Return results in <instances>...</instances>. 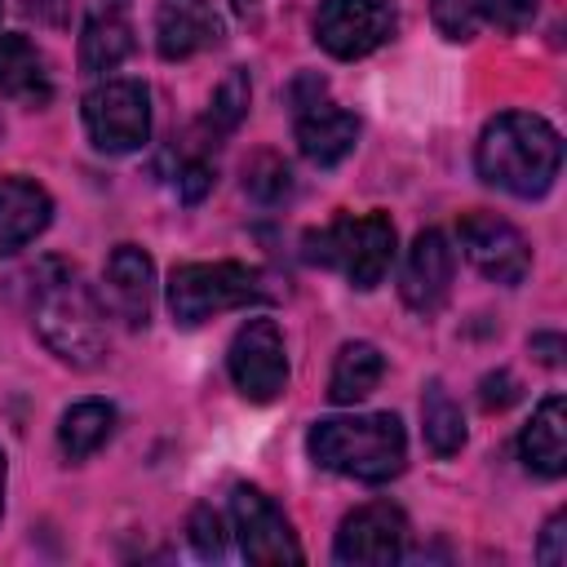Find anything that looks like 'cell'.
Masks as SVG:
<instances>
[{
    "mask_svg": "<svg viewBox=\"0 0 567 567\" xmlns=\"http://www.w3.org/2000/svg\"><path fill=\"white\" fill-rule=\"evenodd\" d=\"M474 168L487 186L514 199H540L563 168V137L532 111H505L478 133Z\"/></svg>",
    "mask_w": 567,
    "mask_h": 567,
    "instance_id": "1",
    "label": "cell"
},
{
    "mask_svg": "<svg viewBox=\"0 0 567 567\" xmlns=\"http://www.w3.org/2000/svg\"><path fill=\"white\" fill-rule=\"evenodd\" d=\"M31 319L40 341L75 368H93L106 350V315L84 275L66 261H44L35 275V297H31Z\"/></svg>",
    "mask_w": 567,
    "mask_h": 567,
    "instance_id": "2",
    "label": "cell"
},
{
    "mask_svg": "<svg viewBox=\"0 0 567 567\" xmlns=\"http://www.w3.org/2000/svg\"><path fill=\"white\" fill-rule=\"evenodd\" d=\"M306 447H310L315 465H323L341 478H359V483H390L408 465V434L394 412L315 421Z\"/></svg>",
    "mask_w": 567,
    "mask_h": 567,
    "instance_id": "3",
    "label": "cell"
},
{
    "mask_svg": "<svg viewBox=\"0 0 567 567\" xmlns=\"http://www.w3.org/2000/svg\"><path fill=\"white\" fill-rule=\"evenodd\" d=\"M306 261L341 270L359 292L377 288L394 261V221L385 213H363V217H337L323 230L306 235Z\"/></svg>",
    "mask_w": 567,
    "mask_h": 567,
    "instance_id": "4",
    "label": "cell"
},
{
    "mask_svg": "<svg viewBox=\"0 0 567 567\" xmlns=\"http://www.w3.org/2000/svg\"><path fill=\"white\" fill-rule=\"evenodd\" d=\"M266 297L270 292L261 270L244 261H186L168 279V310L182 328H199L213 315H226Z\"/></svg>",
    "mask_w": 567,
    "mask_h": 567,
    "instance_id": "5",
    "label": "cell"
},
{
    "mask_svg": "<svg viewBox=\"0 0 567 567\" xmlns=\"http://www.w3.org/2000/svg\"><path fill=\"white\" fill-rule=\"evenodd\" d=\"M89 142L106 155H128L151 137V93L142 80H106L84 97Z\"/></svg>",
    "mask_w": 567,
    "mask_h": 567,
    "instance_id": "6",
    "label": "cell"
},
{
    "mask_svg": "<svg viewBox=\"0 0 567 567\" xmlns=\"http://www.w3.org/2000/svg\"><path fill=\"white\" fill-rule=\"evenodd\" d=\"M226 368L235 390L248 403H275L288 385V354H284V337L270 319H248L226 350Z\"/></svg>",
    "mask_w": 567,
    "mask_h": 567,
    "instance_id": "7",
    "label": "cell"
},
{
    "mask_svg": "<svg viewBox=\"0 0 567 567\" xmlns=\"http://www.w3.org/2000/svg\"><path fill=\"white\" fill-rule=\"evenodd\" d=\"M394 31V9L385 0H323L315 13V40L323 53L354 62L381 49Z\"/></svg>",
    "mask_w": 567,
    "mask_h": 567,
    "instance_id": "8",
    "label": "cell"
},
{
    "mask_svg": "<svg viewBox=\"0 0 567 567\" xmlns=\"http://www.w3.org/2000/svg\"><path fill=\"white\" fill-rule=\"evenodd\" d=\"M456 230H461V248H465L470 266L483 279L505 284V288H514V284L527 279L532 248H527V239H523V230L514 221H505L496 213H465Z\"/></svg>",
    "mask_w": 567,
    "mask_h": 567,
    "instance_id": "9",
    "label": "cell"
},
{
    "mask_svg": "<svg viewBox=\"0 0 567 567\" xmlns=\"http://www.w3.org/2000/svg\"><path fill=\"white\" fill-rule=\"evenodd\" d=\"M403 540H408L403 509L390 505V501H372V505H359L354 514L341 518L337 540H332V554H337V563L385 567V563H399Z\"/></svg>",
    "mask_w": 567,
    "mask_h": 567,
    "instance_id": "10",
    "label": "cell"
},
{
    "mask_svg": "<svg viewBox=\"0 0 567 567\" xmlns=\"http://www.w3.org/2000/svg\"><path fill=\"white\" fill-rule=\"evenodd\" d=\"M230 523L239 536V549L248 563H301V545L279 514V505L257 487H235L230 496Z\"/></svg>",
    "mask_w": 567,
    "mask_h": 567,
    "instance_id": "11",
    "label": "cell"
},
{
    "mask_svg": "<svg viewBox=\"0 0 567 567\" xmlns=\"http://www.w3.org/2000/svg\"><path fill=\"white\" fill-rule=\"evenodd\" d=\"M452 275H456V252L447 244L443 230H421L403 257V275H399V292L403 306L416 315H434L447 292H452Z\"/></svg>",
    "mask_w": 567,
    "mask_h": 567,
    "instance_id": "12",
    "label": "cell"
},
{
    "mask_svg": "<svg viewBox=\"0 0 567 567\" xmlns=\"http://www.w3.org/2000/svg\"><path fill=\"white\" fill-rule=\"evenodd\" d=\"M128 4L133 0H89L84 22H80V71L84 75L115 71L133 53Z\"/></svg>",
    "mask_w": 567,
    "mask_h": 567,
    "instance_id": "13",
    "label": "cell"
},
{
    "mask_svg": "<svg viewBox=\"0 0 567 567\" xmlns=\"http://www.w3.org/2000/svg\"><path fill=\"white\" fill-rule=\"evenodd\" d=\"M106 301L111 310L128 323L142 328L151 319V301H155V261L137 248V244H120L106 257Z\"/></svg>",
    "mask_w": 567,
    "mask_h": 567,
    "instance_id": "14",
    "label": "cell"
},
{
    "mask_svg": "<svg viewBox=\"0 0 567 567\" xmlns=\"http://www.w3.org/2000/svg\"><path fill=\"white\" fill-rule=\"evenodd\" d=\"M292 115H297V146L315 168L341 164L359 142V120L350 111L323 102V97L301 106V111H292Z\"/></svg>",
    "mask_w": 567,
    "mask_h": 567,
    "instance_id": "15",
    "label": "cell"
},
{
    "mask_svg": "<svg viewBox=\"0 0 567 567\" xmlns=\"http://www.w3.org/2000/svg\"><path fill=\"white\" fill-rule=\"evenodd\" d=\"M217 35H221V18L213 13L208 0H164L155 13V49L168 62L217 44Z\"/></svg>",
    "mask_w": 567,
    "mask_h": 567,
    "instance_id": "16",
    "label": "cell"
},
{
    "mask_svg": "<svg viewBox=\"0 0 567 567\" xmlns=\"http://www.w3.org/2000/svg\"><path fill=\"white\" fill-rule=\"evenodd\" d=\"M53 217V199L31 177H0V257L27 248Z\"/></svg>",
    "mask_w": 567,
    "mask_h": 567,
    "instance_id": "17",
    "label": "cell"
},
{
    "mask_svg": "<svg viewBox=\"0 0 567 567\" xmlns=\"http://www.w3.org/2000/svg\"><path fill=\"white\" fill-rule=\"evenodd\" d=\"M518 456L532 474L558 478L567 470V403L563 394H545L532 421L518 434Z\"/></svg>",
    "mask_w": 567,
    "mask_h": 567,
    "instance_id": "18",
    "label": "cell"
},
{
    "mask_svg": "<svg viewBox=\"0 0 567 567\" xmlns=\"http://www.w3.org/2000/svg\"><path fill=\"white\" fill-rule=\"evenodd\" d=\"M0 93L22 106H44L53 97L49 62L27 35H0Z\"/></svg>",
    "mask_w": 567,
    "mask_h": 567,
    "instance_id": "19",
    "label": "cell"
},
{
    "mask_svg": "<svg viewBox=\"0 0 567 567\" xmlns=\"http://www.w3.org/2000/svg\"><path fill=\"white\" fill-rule=\"evenodd\" d=\"M381 372H385V359L372 341H346L337 350V363H332V377H328V399L332 403H363L377 385H381Z\"/></svg>",
    "mask_w": 567,
    "mask_h": 567,
    "instance_id": "20",
    "label": "cell"
},
{
    "mask_svg": "<svg viewBox=\"0 0 567 567\" xmlns=\"http://www.w3.org/2000/svg\"><path fill=\"white\" fill-rule=\"evenodd\" d=\"M115 430V408L106 399H80L62 412V425H58V447L66 461H84L93 456Z\"/></svg>",
    "mask_w": 567,
    "mask_h": 567,
    "instance_id": "21",
    "label": "cell"
},
{
    "mask_svg": "<svg viewBox=\"0 0 567 567\" xmlns=\"http://www.w3.org/2000/svg\"><path fill=\"white\" fill-rule=\"evenodd\" d=\"M421 430L434 456H452L465 447V416L452 403V394L443 390V381H430L421 394Z\"/></svg>",
    "mask_w": 567,
    "mask_h": 567,
    "instance_id": "22",
    "label": "cell"
},
{
    "mask_svg": "<svg viewBox=\"0 0 567 567\" xmlns=\"http://www.w3.org/2000/svg\"><path fill=\"white\" fill-rule=\"evenodd\" d=\"M248 71L244 66H235V71H226V80L213 89V102H208V128H213V137H226V133H235L239 128V120L248 115Z\"/></svg>",
    "mask_w": 567,
    "mask_h": 567,
    "instance_id": "23",
    "label": "cell"
},
{
    "mask_svg": "<svg viewBox=\"0 0 567 567\" xmlns=\"http://www.w3.org/2000/svg\"><path fill=\"white\" fill-rule=\"evenodd\" d=\"M244 190L261 204H279L284 195H292V173L279 155H257L248 168H244Z\"/></svg>",
    "mask_w": 567,
    "mask_h": 567,
    "instance_id": "24",
    "label": "cell"
},
{
    "mask_svg": "<svg viewBox=\"0 0 567 567\" xmlns=\"http://www.w3.org/2000/svg\"><path fill=\"white\" fill-rule=\"evenodd\" d=\"M430 18L439 27L443 40H474L478 27H483V13H478V0H430Z\"/></svg>",
    "mask_w": 567,
    "mask_h": 567,
    "instance_id": "25",
    "label": "cell"
},
{
    "mask_svg": "<svg viewBox=\"0 0 567 567\" xmlns=\"http://www.w3.org/2000/svg\"><path fill=\"white\" fill-rule=\"evenodd\" d=\"M186 536H190V549L199 558H221L226 554V523H221V514L213 505H195L190 509Z\"/></svg>",
    "mask_w": 567,
    "mask_h": 567,
    "instance_id": "26",
    "label": "cell"
},
{
    "mask_svg": "<svg viewBox=\"0 0 567 567\" xmlns=\"http://www.w3.org/2000/svg\"><path fill=\"white\" fill-rule=\"evenodd\" d=\"M536 4H540V0H478V13H483L487 22H496V27H505V31H518V27L532 22Z\"/></svg>",
    "mask_w": 567,
    "mask_h": 567,
    "instance_id": "27",
    "label": "cell"
},
{
    "mask_svg": "<svg viewBox=\"0 0 567 567\" xmlns=\"http://www.w3.org/2000/svg\"><path fill=\"white\" fill-rule=\"evenodd\" d=\"M514 399H518V381H514L509 372H487V377L478 381V403H483L487 412H505Z\"/></svg>",
    "mask_w": 567,
    "mask_h": 567,
    "instance_id": "28",
    "label": "cell"
},
{
    "mask_svg": "<svg viewBox=\"0 0 567 567\" xmlns=\"http://www.w3.org/2000/svg\"><path fill=\"white\" fill-rule=\"evenodd\" d=\"M536 558H540L545 567H558V563H567V518H563V514H554V518L545 523V532H540V545H536Z\"/></svg>",
    "mask_w": 567,
    "mask_h": 567,
    "instance_id": "29",
    "label": "cell"
},
{
    "mask_svg": "<svg viewBox=\"0 0 567 567\" xmlns=\"http://www.w3.org/2000/svg\"><path fill=\"white\" fill-rule=\"evenodd\" d=\"M208 190H213V168H208L204 159H190V164L177 173V195H182V204H199Z\"/></svg>",
    "mask_w": 567,
    "mask_h": 567,
    "instance_id": "30",
    "label": "cell"
},
{
    "mask_svg": "<svg viewBox=\"0 0 567 567\" xmlns=\"http://www.w3.org/2000/svg\"><path fill=\"white\" fill-rule=\"evenodd\" d=\"M532 354H536L540 363H549V368H554V363H558V354H563V337H558V332H536V337H532Z\"/></svg>",
    "mask_w": 567,
    "mask_h": 567,
    "instance_id": "31",
    "label": "cell"
},
{
    "mask_svg": "<svg viewBox=\"0 0 567 567\" xmlns=\"http://www.w3.org/2000/svg\"><path fill=\"white\" fill-rule=\"evenodd\" d=\"M4 478H9V465H4V452H0V514H4Z\"/></svg>",
    "mask_w": 567,
    "mask_h": 567,
    "instance_id": "32",
    "label": "cell"
},
{
    "mask_svg": "<svg viewBox=\"0 0 567 567\" xmlns=\"http://www.w3.org/2000/svg\"><path fill=\"white\" fill-rule=\"evenodd\" d=\"M230 9L235 13H248V9H257V0H230Z\"/></svg>",
    "mask_w": 567,
    "mask_h": 567,
    "instance_id": "33",
    "label": "cell"
}]
</instances>
